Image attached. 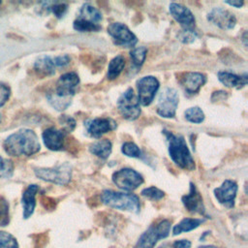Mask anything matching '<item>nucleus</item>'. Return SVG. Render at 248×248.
Instances as JSON below:
<instances>
[{
  "label": "nucleus",
  "instance_id": "1",
  "mask_svg": "<svg viewBox=\"0 0 248 248\" xmlns=\"http://www.w3.org/2000/svg\"><path fill=\"white\" fill-rule=\"evenodd\" d=\"M40 148L37 135L30 129H20L10 135L4 141V149L11 156H31Z\"/></svg>",
  "mask_w": 248,
  "mask_h": 248
},
{
  "label": "nucleus",
  "instance_id": "2",
  "mask_svg": "<svg viewBox=\"0 0 248 248\" xmlns=\"http://www.w3.org/2000/svg\"><path fill=\"white\" fill-rule=\"evenodd\" d=\"M163 133L167 139L169 154L173 163L183 170H193L195 169V161L190 153L184 137L167 130H164Z\"/></svg>",
  "mask_w": 248,
  "mask_h": 248
},
{
  "label": "nucleus",
  "instance_id": "3",
  "mask_svg": "<svg viewBox=\"0 0 248 248\" xmlns=\"http://www.w3.org/2000/svg\"><path fill=\"white\" fill-rule=\"evenodd\" d=\"M101 201L109 207L139 213L140 209V199L135 194L104 190L101 194Z\"/></svg>",
  "mask_w": 248,
  "mask_h": 248
},
{
  "label": "nucleus",
  "instance_id": "4",
  "mask_svg": "<svg viewBox=\"0 0 248 248\" xmlns=\"http://www.w3.org/2000/svg\"><path fill=\"white\" fill-rule=\"evenodd\" d=\"M37 177L58 185H66L71 180L72 166L69 163H63L52 168H39L35 169Z\"/></svg>",
  "mask_w": 248,
  "mask_h": 248
},
{
  "label": "nucleus",
  "instance_id": "5",
  "mask_svg": "<svg viewBox=\"0 0 248 248\" xmlns=\"http://www.w3.org/2000/svg\"><path fill=\"white\" fill-rule=\"evenodd\" d=\"M170 232V222L162 220L156 225H151L139 238L137 248H154L158 240L166 238Z\"/></svg>",
  "mask_w": 248,
  "mask_h": 248
},
{
  "label": "nucleus",
  "instance_id": "6",
  "mask_svg": "<svg viewBox=\"0 0 248 248\" xmlns=\"http://www.w3.org/2000/svg\"><path fill=\"white\" fill-rule=\"evenodd\" d=\"M117 108L119 113L126 120H136L140 114V102L133 88H127L117 100Z\"/></svg>",
  "mask_w": 248,
  "mask_h": 248
},
{
  "label": "nucleus",
  "instance_id": "7",
  "mask_svg": "<svg viewBox=\"0 0 248 248\" xmlns=\"http://www.w3.org/2000/svg\"><path fill=\"white\" fill-rule=\"evenodd\" d=\"M178 101V93L174 88H164L158 97V103L156 107L157 113L165 118L174 117Z\"/></svg>",
  "mask_w": 248,
  "mask_h": 248
},
{
  "label": "nucleus",
  "instance_id": "8",
  "mask_svg": "<svg viewBox=\"0 0 248 248\" xmlns=\"http://www.w3.org/2000/svg\"><path fill=\"white\" fill-rule=\"evenodd\" d=\"M111 178L113 183L119 189L124 191H133L143 183L142 175L130 168H124L116 170L113 172Z\"/></svg>",
  "mask_w": 248,
  "mask_h": 248
},
{
  "label": "nucleus",
  "instance_id": "9",
  "mask_svg": "<svg viewBox=\"0 0 248 248\" xmlns=\"http://www.w3.org/2000/svg\"><path fill=\"white\" fill-rule=\"evenodd\" d=\"M108 33L112 38L114 45L122 47H133L138 39L135 34L121 22H113L108 26Z\"/></svg>",
  "mask_w": 248,
  "mask_h": 248
},
{
  "label": "nucleus",
  "instance_id": "10",
  "mask_svg": "<svg viewBox=\"0 0 248 248\" xmlns=\"http://www.w3.org/2000/svg\"><path fill=\"white\" fill-rule=\"evenodd\" d=\"M160 86L159 80L152 76L142 77L137 81L138 99L141 106H149Z\"/></svg>",
  "mask_w": 248,
  "mask_h": 248
},
{
  "label": "nucleus",
  "instance_id": "11",
  "mask_svg": "<svg viewBox=\"0 0 248 248\" xmlns=\"http://www.w3.org/2000/svg\"><path fill=\"white\" fill-rule=\"evenodd\" d=\"M79 84L78 75L75 72L65 73L58 78L56 82L55 94L61 97L71 98L78 90Z\"/></svg>",
  "mask_w": 248,
  "mask_h": 248
},
{
  "label": "nucleus",
  "instance_id": "12",
  "mask_svg": "<svg viewBox=\"0 0 248 248\" xmlns=\"http://www.w3.org/2000/svg\"><path fill=\"white\" fill-rule=\"evenodd\" d=\"M169 10L171 16L180 24L182 30H195L196 19L189 8L178 3H170Z\"/></svg>",
  "mask_w": 248,
  "mask_h": 248
},
{
  "label": "nucleus",
  "instance_id": "13",
  "mask_svg": "<svg viewBox=\"0 0 248 248\" xmlns=\"http://www.w3.org/2000/svg\"><path fill=\"white\" fill-rule=\"evenodd\" d=\"M84 127L90 137L99 139L102 135L114 130L116 128V122L108 117H96L86 120Z\"/></svg>",
  "mask_w": 248,
  "mask_h": 248
},
{
  "label": "nucleus",
  "instance_id": "14",
  "mask_svg": "<svg viewBox=\"0 0 248 248\" xmlns=\"http://www.w3.org/2000/svg\"><path fill=\"white\" fill-rule=\"evenodd\" d=\"M207 20L223 30L232 29L236 23L234 15L221 7L213 8L207 15Z\"/></svg>",
  "mask_w": 248,
  "mask_h": 248
},
{
  "label": "nucleus",
  "instance_id": "15",
  "mask_svg": "<svg viewBox=\"0 0 248 248\" xmlns=\"http://www.w3.org/2000/svg\"><path fill=\"white\" fill-rule=\"evenodd\" d=\"M237 184L233 180L227 179L222 185L214 190V195L217 201L228 208H232L234 205V200L237 193Z\"/></svg>",
  "mask_w": 248,
  "mask_h": 248
},
{
  "label": "nucleus",
  "instance_id": "16",
  "mask_svg": "<svg viewBox=\"0 0 248 248\" xmlns=\"http://www.w3.org/2000/svg\"><path fill=\"white\" fill-rule=\"evenodd\" d=\"M179 82L186 94L195 95L206 82V77L199 72H186L179 78Z\"/></svg>",
  "mask_w": 248,
  "mask_h": 248
},
{
  "label": "nucleus",
  "instance_id": "17",
  "mask_svg": "<svg viewBox=\"0 0 248 248\" xmlns=\"http://www.w3.org/2000/svg\"><path fill=\"white\" fill-rule=\"evenodd\" d=\"M181 201L185 206V208L192 212V213H199L201 215L206 216L205 213V208L202 202V197L200 194V192L198 191L197 187L195 184H193L192 182L190 183V191L188 194L184 195L181 198Z\"/></svg>",
  "mask_w": 248,
  "mask_h": 248
},
{
  "label": "nucleus",
  "instance_id": "18",
  "mask_svg": "<svg viewBox=\"0 0 248 248\" xmlns=\"http://www.w3.org/2000/svg\"><path fill=\"white\" fill-rule=\"evenodd\" d=\"M65 137L66 134L63 131L57 130L53 127L46 129L42 134V138L46 147L53 151H59L64 149Z\"/></svg>",
  "mask_w": 248,
  "mask_h": 248
},
{
  "label": "nucleus",
  "instance_id": "19",
  "mask_svg": "<svg viewBox=\"0 0 248 248\" xmlns=\"http://www.w3.org/2000/svg\"><path fill=\"white\" fill-rule=\"evenodd\" d=\"M39 191V186L36 184L29 185L22 194L21 202L23 205V218H29L35 209L36 206V195Z\"/></svg>",
  "mask_w": 248,
  "mask_h": 248
},
{
  "label": "nucleus",
  "instance_id": "20",
  "mask_svg": "<svg viewBox=\"0 0 248 248\" xmlns=\"http://www.w3.org/2000/svg\"><path fill=\"white\" fill-rule=\"evenodd\" d=\"M218 79L227 87H233L236 89H240L247 84V75L237 76L231 72L220 71L218 73Z\"/></svg>",
  "mask_w": 248,
  "mask_h": 248
},
{
  "label": "nucleus",
  "instance_id": "21",
  "mask_svg": "<svg viewBox=\"0 0 248 248\" xmlns=\"http://www.w3.org/2000/svg\"><path fill=\"white\" fill-rule=\"evenodd\" d=\"M77 18L82 19L90 23L99 24L100 21H102L103 16L101 12L96 7L90 5L89 3H85L80 7Z\"/></svg>",
  "mask_w": 248,
  "mask_h": 248
},
{
  "label": "nucleus",
  "instance_id": "22",
  "mask_svg": "<svg viewBox=\"0 0 248 248\" xmlns=\"http://www.w3.org/2000/svg\"><path fill=\"white\" fill-rule=\"evenodd\" d=\"M34 68L42 76H52L55 73L56 66L53 57L43 55L35 61Z\"/></svg>",
  "mask_w": 248,
  "mask_h": 248
},
{
  "label": "nucleus",
  "instance_id": "23",
  "mask_svg": "<svg viewBox=\"0 0 248 248\" xmlns=\"http://www.w3.org/2000/svg\"><path fill=\"white\" fill-rule=\"evenodd\" d=\"M112 144L108 139L99 140L89 146V151L101 159H107L111 153Z\"/></svg>",
  "mask_w": 248,
  "mask_h": 248
},
{
  "label": "nucleus",
  "instance_id": "24",
  "mask_svg": "<svg viewBox=\"0 0 248 248\" xmlns=\"http://www.w3.org/2000/svg\"><path fill=\"white\" fill-rule=\"evenodd\" d=\"M203 219L199 218H184L177 225H175L172 229V234L177 235L181 232H190L196 228H198L202 223H203Z\"/></svg>",
  "mask_w": 248,
  "mask_h": 248
},
{
  "label": "nucleus",
  "instance_id": "25",
  "mask_svg": "<svg viewBox=\"0 0 248 248\" xmlns=\"http://www.w3.org/2000/svg\"><path fill=\"white\" fill-rule=\"evenodd\" d=\"M124 67H125V58L122 55H117L113 57L108 63V74H107L108 79L112 80L118 78V76L123 71Z\"/></svg>",
  "mask_w": 248,
  "mask_h": 248
},
{
  "label": "nucleus",
  "instance_id": "26",
  "mask_svg": "<svg viewBox=\"0 0 248 248\" xmlns=\"http://www.w3.org/2000/svg\"><path fill=\"white\" fill-rule=\"evenodd\" d=\"M146 53H147V48L145 46L134 47L130 51V56H131V60L134 68L140 69L142 66L146 58Z\"/></svg>",
  "mask_w": 248,
  "mask_h": 248
},
{
  "label": "nucleus",
  "instance_id": "27",
  "mask_svg": "<svg viewBox=\"0 0 248 248\" xmlns=\"http://www.w3.org/2000/svg\"><path fill=\"white\" fill-rule=\"evenodd\" d=\"M46 98L48 103L57 110H64L71 105V98L61 97L55 93H48Z\"/></svg>",
  "mask_w": 248,
  "mask_h": 248
},
{
  "label": "nucleus",
  "instance_id": "28",
  "mask_svg": "<svg viewBox=\"0 0 248 248\" xmlns=\"http://www.w3.org/2000/svg\"><path fill=\"white\" fill-rule=\"evenodd\" d=\"M44 8L50 11L57 18H62L67 11H68V5L65 3H59V2H45L43 3Z\"/></svg>",
  "mask_w": 248,
  "mask_h": 248
},
{
  "label": "nucleus",
  "instance_id": "29",
  "mask_svg": "<svg viewBox=\"0 0 248 248\" xmlns=\"http://www.w3.org/2000/svg\"><path fill=\"white\" fill-rule=\"evenodd\" d=\"M185 119L191 123H202L204 120V113L199 107H192L185 110Z\"/></svg>",
  "mask_w": 248,
  "mask_h": 248
},
{
  "label": "nucleus",
  "instance_id": "30",
  "mask_svg": "<svg viewBox=\"0 0 248 248\" xmlns=\"http://www.w3.org/2000/svg\"><path fill=\"white\" fill-rule=\"evenodd\" d=\"M121 151L124 155H126L128 157L139 158V159H142V160H143V157H144V155H143L142 151L140 149V147L132 141L124 142L122 144Z\"/></svg>",
  "mask_w": 248,
  "mask_h": 248
},
{
  "label": "nucleus",
  "instance_id": "31",
  "mask_svg": "<svg viewBox=\"0 0 248 248\" xmlns=\"http://www.w3.org/2000/svg\"><path fill=\"white\" fill-rule=\"evenodd\" d=\"M73 27L75 30L78 32H97L100 29H102V26L100 24H94L87 21H84L79 18H76Z\"/></svg>",
  "mask_w": 248,
  "mask_h": 248
},
{
  "label": "nucleus",
  "instance_id": "32",
  "mask_svg": "<svg viewBox=\"0 0 248 248\" xmlns=\"http://www.w3.org/2000/svg\"><path fill=\"white\" fill-rule=\"evenodd\" d=\"M0 248H18V244L11 233L0 232Z\"/></svg>",
  "mask_w": 248,
  "mask_h": 248
},
{
  "label": "nucleus",
  "instance_id": "33",
  "mask_svg": "<svg viewBox=\"0 0 248 248\" xmlns=\"http://www.w3.org/2000/svg\"><path fill=\"white\" fill-rule=\"evenodd\" d=\"M59 122L62 127L61 131H63L65 134H68V133H71L72 131H74L76 128V125H77L75 118H73L70 115H66V114H63L59 117Z\"/></svg>",
  "mask_w": 248,
  "mask_h": 248
},
{
  "label": "nucleus",
  "instance_id": "34",
  "mask_svg": "<svg viewBox=\"0 0 248 248\" xmlns=\"http://www.w3.org/2000/svg\"><path fill=\"white\" fill-rule=\"evenodd\" d=\"M142 196L150 199V200H153V201H158V200H161L164 196H165V193L158 189L157 187H154V186H151V187H148V188H144L141 193H140Z\"/></svg>",
  "mask_w": 248,
  "mask_h": 248
},
{
  "label": "nucleus",
  "instance_id": "35",
  "mask_svg": "<svg viewBox=\"0 0 248 248\" xmlns=\"http://www.w3.org/2000/svg\"><path fill=\"white\" fill-rule=\"evenodd\" d=\"M9 221V204L3 197H0V226H7Z\"/></svg>",
  "mask_w": 248,
  "mask_h": 248
},
{
  "label": "nucleus",
  "instance_id": "36",
  "mask_svg": "<svg viewBox=\"0 0 248 248\" xmlns=\"http://www.w3.org/2000/svg\"><path fill=\"white\" fill-rule=\"evenodd\" d=\"M197 33L195 30H181L178 33V39L184 44H190L195 41Z\"/></svg>",
  "mask_w": 248,
  "mask_h": 248
},
{
  "label": "nucleus",
  "instance_id": "37",
  "mask_svg": "<svg viewBox=\"0 0 248 248\" xmlns=\"http://www.w3.org/2000/svg\"><path fill=\"white\" fill-rule=\"evenodd\" d=\"M11 95V89L9 86L0 83V107H2L9 99Z\"/></svg>",
  "mask_w": 248,
  "mask_h": 248
},
{
  "label": "nucleus",
  "instance_id": "38",
  "mask_svg": "<svg viewBox=\"0 0 248 248\" xmlns=\"http://www.w3.org/2000/svg\"><path fill=\"white\" fill-rule=\"evenodd\" d=\"M53 60H54L56 68H61V67L67 66L71 61V58L68 54H61V55L53 57Z\"/></svg>",
  "mask_w": 248,
  "mask_h": 248
},
{
  "label": "nucleus",
  "instance_id": "39",
  "mask_svg": "<svg viewBox=\"0 0 248 248\" xmlns=\"http://www.w3.org/2000/svg\"><path fill=\"white\" fill-rule=\"evenodd\" d=\"M173 248H190L191 247V241L187 240V239H180V240H176L173 244H172Z\"/></svg>",
  "mask_w": 248,
  "mask_h": 248
},
{
  "label": "nucleus",
  "instance_id": "40",
  "mask_svg": "<svg viewBox=\"0 0 248 248\" xmlns=\"http://www.w3.org/2000/svg\"><path fill=\"white\" fill-rule=\"evenodd\" d=\"M228 92H225V91H216V92H213V94H212V96L211 97H215L216 96V99H214V100H212L213 102H215V101H220V100H225L226 98H227V94Z\"/></svg>",
  "mask_w": 248,
  "mask_h": 248
},
{
  "label": "nucleus",
  "instance_id": "41",
  "mask_svg": "<svg viewBox=\"0 0 248 248\" xmlns=\"http://www.w3.org/2000/svg\"><path fill=\"white\" fill-rule=\"evenodd\" d=\"M226 4L230 5V6H232V7H235V8H240L244 2L243 1H240V0H232V1H225Z\"/></svg>",
  "mask_w": 248,
  "mask_h": 248
},
{
  "label": "nucleus",
  "instance_id": "42",
  "mask_svg": "<svg viewBox=\"0 0 248 248\" xmlns=\"http://www.w3.org/2000/svg\"><path fill=\"white\" fill-rule=\"evenodd\" d=\"M4 169H5V163H4V160L2 159V157L0 156V171L4 170Z\"/></svg>",
  "mask_w": 248,
  "mask_h": 248
},
{
  "label": "nucleus",
  "instance_id": "43",
  "mask_svg": "<svg viewBox=\"0 0 248 248\" xmlns=\"http://www.w3.org/2000/svg\"><path fill=\"white\" fill-rule=\"evenodd\" d=\"M159 248H173L171 245H170L169 243H165L163 245H161Z\"/></svg>",
  "mask_w": 248,
  "mask_h": 248
},
{
  "label": "nucleus",
  "instance_id": "44",
  "mask_svg": "<svg viewBox=\"0 0 248 248\" xmlns=\"http://www.w3.org/2000/svg\"><path fill=\"white\" fill-rule=\"evenodd\" d=\"M199 248H217V247H215L213 245H204V246H201Z\"/></svg>",
  "mask_w": 248,
  "mask_h": 248
},
{
  "label": "nucleus",
  "instance_id": "45",
  "mask_svg": "<svg viewBox=\"0 0 248 248\" xmlns=\"http://www.w3.org/2000/svg\"><path fill=\"white\" fill-rule=\"evenodd\" d=\"M1 119H2V116H1V113H0V122H1Z\"/></svg>",
  "mask_w": 248,
  "mask_h": 248
},
{
  "label": "nucleus",
  "instance_id": "46",
  "mask_svg": "<svg viewBox=\"0 0 248 248\" xmlns=\"http://www.w3.org/2000/svg\"><path fill=\"white\" fill-rule=\"evenodd\" d=\"M0 3H1V2H0Z\"/></svg>",
  "mask_w": 248,
  "mask_h": 248
}]
</instances>
